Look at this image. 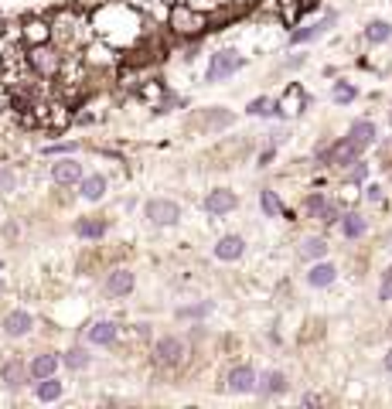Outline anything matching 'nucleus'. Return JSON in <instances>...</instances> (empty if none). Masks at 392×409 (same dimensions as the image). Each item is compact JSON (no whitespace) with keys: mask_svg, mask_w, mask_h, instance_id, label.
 Segmentation results:
<instances>
[{"mask_svg":"<svg viewBox=\"0 0 392 409\" xmlns=\"http://www.w3.org/2000/svg\"><path fill=\"white\" fill-rule=\"evenodd\" d=\"M92 27H96V38H103L106 45H113V48L127 51L133 48L147 31H154V21H147V14L140 11V4L136 0H103V4H96L92 11Z\"/></svg>","mask_w":392,"mask_h":409,"instance_id":"nucleus-1","label":"nucleus"},{"mask_svg":"<svg viewBox=\"0 0 392 409\" xmlns=\"http://www.w3.org/2000/svg\"><path fill=\"white\" fill-rule=\"evenodd\" d=\"M167 34L171 38H178V41H198V38H205L211 31V11H202V7H191V4H167Z\"/></svg>","mask_w":392,"mask_h":409,"instance_id":"nucleus-2","label":"nucleus"},{"mask_svg":"<svg viewBox=\"0 0 392 409\" xmlns=\"http://www.w3.org/2000/svg\"><path fill=\"white\" fill-rule=\"evenodd\" d=\"M191 358V341L184 334H157L150 341V365L160 372H178Z\"/></svg>","mask_w":392,"mask_h":409,"instance_id":"nucleus-3","label":"nucleus"},{"mask_svg":"<svg viewBox=\"0 0 392 409\" xmlns=\"http://www.w3.org/2000/svg\"><path fill=\"white\" fill-rule=\"evenodd\" d=\"M24 58H27V65H31V72L38 78L55 82V78L62 76L65 62H69V51L58 48L55 41H41V45H24Z\"/></svg>","mask_w":392,"mask_h":409,"instance_id":"nucleus-4","label":"nucleus"},{"mask_svg":"<svg viewBox=\"0 0 392 409\" xmlns=\"http://www.w3.org/2000/svg\"><path fill=\"white\" fill-rule=\"evenodd\" d=\"M246 69V55L239 48H215L209 55V69H205V82L218 85V82H229Z\"/></svg>","mask_w":392,"mask_h":409,"instance_id":"nucleus-5","label":"nucleus"},{"mask_svg":"<svg viewBox=\"0 0 392 409\" xmlns=\"http://www.w3.org/2000/svg\"><path fill=\"white\" fill-rule=\"evenodd\" d=\"M181 204L174 202V198H164V195H157V198H147L144 202V222L150 226V229H174V226H181Z\"/></svg>","mask_w":392,"mask_h":409,"instance_id":"nucleus-6","label":"nucleus"},{"mask_svg":"<svg viewBox=\"0 0 392 409\" xmlns=\"http://www.w3.org/2000/svg\"><path fill=\"white\" fill-rule=\"evenodd\" d=\"M38 331V314L27 310V307H10L0 314V334L7 341H24L31 334Z\"/></svg>","mask_w":392,"mask_h":409,"instance_id":"nucleus-7","label":"nucleus"},{"mask_svg":"<svg viewBox=\"0 0 392 409\" xmlns=\"http://www.w3.org/2000/svg\"><path fill=\"white\" fill-rule=\"evenodd\" d=\"M120 338H123V324H120L116 317H96V321L85 324V331H82V341H85L89 348H116Z\"/></svg>","mask_w":392,"mask_h":409,"instance_id":"nucleus-8","label":"nucleus"},{"mask_svg":"<svg viewBox=\"0 0 392 409\" xmlns=\"http://www.w3.org/2000/svg\"><path fill=\"white\" fill-rule=\"evenodd\" d=\"M133 290H136V273H133L130 266H109L103 277V297L109 300H127L133 297Z\"/></svg>","mask_w":392,"mask_h":409,"instance_id":"nucleus-9","label":"nucleus"},{"mask_svg":"<svg viewBox=\"0 0 392 409\" xmlns=\"http://www.w3.org/2000/svg\"><path fill=\"white\" fill-rule=\"evenodd\" d=\"M82 174H85V164H82V157H78V153L52 157V164H48V178H52L55 188H76Z\"/></svg>","mask_w":392,"mask_h":409,"instance_id":"nucleus-10","label":"nucleus"},{"mask_svg":"<svg viewBox=\"0 0 392 409\" xmlns=\"http://www.w3.org/2000/svg\"><path fill=\"white\" fill-rule=\"evenodd\" d=\"M24 385H31V379H27V358H21L18 352L4 355L0 358V389L21 392Z\"/></svg>","mask_w":392,"mask_h":409,"instance_id":"nucleus-11","label":"nucleus"},{"mask_svg":"<svg viewBox=\"0 0 392 409\" xmlns=\"http://www.w3.org/2000/svg\"><path fill=\"white\" fill-rule=\"evenodd\" d=\"M307 106H311V96H307V89H304L300 82H287V89L276 96V120L300 116V113H307Z\"/></svg>","mask_w":392,"mask_h":409,"instance_id":"nucleus-12","label":"nucleus"},{"mask_svg":"<svg viewBox=\"0 0 392 409\" xmlns=\"http://www.w3.org/2000/svg\"><path fill=\"white\" fill-rule=\"evenodd\" d=\"M256 382H260V372L249 361H235L225 372V392H232V396H253Z\"/></svg>","mask_w":392,"mask_h":409,"instance_id":"nucleus-13","label":"nucleus"},{"mask_svg":"<svg viewBox=\"0 0 392 409\" xmlns=\"http://www.w3.org/2000/svg\"><path fill=\"white\" fill-rule=\"evenodd\" d=\"M113 229V222H109V215L103 212H96V215H78L76 222H72V235H76L78 242H103L106 235Z\"/></svg>","mask_w":392,"mask_h":409,"instance_id":"nucleus-14","label":"nucleus"},{"mask_svg":"<svg viewBox=\"0 0 392 409\" xmlns=\"http://www.w3.org/2000/svg\"><path fill=\"white\" fill-rule=\"evenodd\" d=\"M335 25H338V11H324L321 21H311V25H304V27H293V31H290V45H293V48L311 45V41H317V38H324Z\"/></svg>","mask_w":392,"mask_h":409,"instance_id":"nucleus-15","label":"nucleus"},{"mask_svg":"<svg viewBox=\"0 0 392 409\" xmlns=\"http://www.w3.org/2000/svg\"><path fill=\"white\" fill-rule=\"evenodd\" d=\"M76 195L85 204H99L109 195V174H103V171H85L76 184Z\"/></svg>","mask_w":392,"mask_h":409,"instance_id":"nucleus-16","label":"nucleus"},{"mask_svg":"<svg viewBox=\"0 0 392 409\" xmlns=\"http://www.w3.org/2000/svg\"><path fill=\"white\" fill-rule=\"evenodd\" d=\"M202 208L211 219H225V215H232L235 208H239V195H235L232 188H211L209 195H205V202H202Z\"/></svg>","mask_w":392,"mask_h":409,"instance_id":"nucleus-17","label":"nucleus"},{"mask_svg":"<svg viewBox=\"0 0 392 409\" xmlns=\"http://www.w3.org/2000/svg\"><path fill=\"white\" fill-rule=\"evenodd\" d=\"M58 368H62V355L52 352V348H41V352H34V355L27 358V379H31V382L48 379V375H58Z\"/></svg>","mask_w":392,"mask_h":409,"instance_id":"nucleus-18","label":"nucleus"},{"mask_svg":"<svg viewBox=\"0 0 392 409\" xmlns=\"http://www.w3.org/2000/svg\"><path fill=\"white\" fill-rule=\"evenodd\" d=\"M232 123H235V116L229 109H222V106H209L205 113L191 116V127L202 130V133H222V130H229Z\"/></svg>","mask_w":392,"mask_h":409,"instance_id":"nucleus-19","label":"nucleus"},{"mask_svg":"<svg viewBox=\"0 0 392 409\" xmlns=\"http://www.w3.org/2000/svg\"><path fill=\"white\" fill-rule=\"evenodd\" d=\"M58 355H62V368H65V372H76V375L89 372V368L96 365V355H92V348H89L85 341L69 345V348H65V352H58Z\"/></svg>","mask_w":392,"mask_h":409,"instance_id":"nucleus-20","label":"nucleus"},{"mask_svg":"<svg viewBox=\"0 0 392 409\" xmlns=\"http://www.w3.org/2000/svg\"><path fill=\"white\" fill-rule=\"evenodd\" d=\"M211 256H215L218 263H239V259L246 256V239H242L239 232H225V235L215 239Z\"/></svg>","mask_w":392,"mask_h":409,"instance_id":"nucleus-21","label":"nucleus"},{"mask_svg":"<svg viewBox=\"0 0 392 409\" xmlns=\"http://www.w3.org/2000/svg\"><path fill=\"white\" fill-rule=\"evenodd\" d=\"M287 392H290V379H287V372H280V368L262 372L260 382H256V396H262V399H280Z\"/></svg>","mask_w":392,"mask_h":409,"instance_id":"nucleus-22","label":"nucleus"},{"mask_svg":"<svg viewBox=\"0 0 392 409\" xmlns=\"http://www.w3.org/2000/svg\"><path fill=\"white\" fill-rule=\"evenodd\" d=\"M335 280H338V266H335V263H328V259L311 263V270L304 273V283H307L311 290H328Z\"/></svg>","mask_w":392,"mask_h":409,"instance_id":"nucleus-23","label":"nucleus"},{"mask_svg":"<svg viewBox=\"0 0 392 409\" xmlns=\"http://www.w3.org/2000/svg\"><path fill=\"white\" fill-rule=\"evenodd\" d=\"M21 41H24V45L52 41V25H48V18H38V14L24 18V21H21Z\"/></svg>","mask_w":392,"mask_h":409,"instance_id":"nucleus-24","label":"nucleus"},{"mask_svg":"<svg viewBox=\"0 0 392 409\" xmlns=\"http://www.w3.org/2000/svg\"><path fill=\"white\" fill-rule=\"evenodd\" d=\"M65 396V382L58 375H48V379H38L31 382V399L34 403H58Z\"/></svg>","mask_w":392,"mask_h":409,"instance_id":"nucleus-25","label":"nucleus"},{"mask_svg":"<svg viewBox=\"0 0 392 409\" xmlns=\"http://www.w3.org/2000/svg\"><path fill=\"white\" fill-rule=\"evenodd\" d=\"M211 310H215V300H191V304L174 307V321H184V324H202L209 321Z\"/></svg>","mask_w":392,"mask_h":409,"instance_id":"nucleus-26","label":"nucleus"},{"mask_svg":"<svg viewBox=\"0 0 392 409\" xmlns=\"http://www.w3.org/2000/svg\"><path fill=\"white\" fill-rule=\"evenodd\" d=\"M348 140H355L358 147H372L375 140H379V127H375V120H368V116H362V120H355L351 127H348V133H344Z\"/></svg>","mask_w":392,"mask_h":409,"instance_id":"nucleus-27","label":"nucleus"},{"mask_svg":"<svg viewBox=\"0 0 392 409\" xmlns=\"http://www.w3.org/2000/svg\"><path fill=\"white\" fill-rule=\"evenodd\" d=\"M297 253H300V259H304V263H317V259H328L331 246H328V239H324V235H304Z\"/></svg>","mask_w":392,"mask_h":409,"instance_id":"nucleus-28","label":"nucleus"},{"mask_svg":"<svg viewBox=\"0 0 392 409\" xmlns=\"http://www.w3.org/2000/svg\"><path fill=\"white\" fill-rule=\"evenodd\" d=\"M338 229L348 242H355V239H362V235L368 232V219L362 215V212H344L341 222H338Z\"/></svg>","mask_w":392,"mask_h":409,"instance_id":"nucleus-29","label":"nucleus"},{"mask_svg":"<svg viewBox=\"0 0 392 409\" xmlns=\"http://www.w3.org/2000/svg\"><path fill=\"white\" fill-rule=\"evenodd\" d=\"M260 208H262V215H266V219H293V212L284 208L280 195H276L273 188H262L260 191Z\"/></svg>","mask_w":392,"mask_h":409,"instance_id":"nucleus-30","label":"nucleus"},{"mask_svg":"<svg viewBox=\"0 0 392 409\" xmlns=\"http://www.w3.org/2000/svg\"><path fill=\"white\" fill-rule=\"evenodd\" d=\"M246 116H256V120H276V99L273 96H256V99L246 102Z\"/></svg>","mask_w":392,"mask_h":409,"instance_id":"nucleus-31","label":"nucleus"},{"mask_svg":"<svg viewBox=\"0 0 392 409\" xmlns=\"http://www.w3.org/2000/svg\"><path fill=\"white\" fill-rule=\"evenodd\" d=\"M365 41L368 45H386V41H392V25L389 21H382V18H375V21H368L365 25Z\"/></svg>","mask_w":392,"mask_h":409,"instance_id":"nucleus-32","label":"nucleus"},{"mask_svg":"<svg viewBox=\"0 0 392 409\" xmlns=\"http://www.w3.org/2000/svg\"><path fill=\"white\" fill-rule=\"evenodd\" d=\"M300 14H304V0H276V21L293 27L300 21Z\"/></svg>","mask_w":392,"mask_h":409,"instance_id":"nucleus-33","label":"nucleus"},{"mask_svg":"<svg viewBox=\"0 0 392 409\" xmlns=\"http://www.w3.org/2000/svg\"><path fill=\"white\" fill-rule=\"evenodd\" d=\"M358 99V85L355 82H348V78H338L335 85H331V102L335 106H348V102Z\"/></svg>","mask_w":392,"mask_h":409,"instance_id":"nucleus-34","label":"nucleus"},{"mask_svg":"<svg viewBox=\"0 0 392 409\" xmlns=\"http://www.w3.org/2000/svg\"><path fill=\"white\" fill-rule=\"evenodd\" d=\"M41 153L52 160V157H69V153H82V144L78 140H52V144H45Z\"/></svg>","mask_w":392,"mask_h":409,"instance_id":"nucleus-35","label":"nucleus"},{"mask_svg":"<svg viewBox=\"0 0 392 409\" xmlns=\"http://www.w3.org/2000/svg\"><path fill=\"white\" fill-rule=\"evenodd\" d=\"M328 202H331V198H328L324 191H311V195L300 202V212H304V219H314V222H317V215L324 212V204H328Z\"/></svg>","mask_w":392,"mask_h":409,"instance_id":"nucleus-36","label":"nucleus"},{"mask_svg":"<svg viewBox=\"0 0 392 409\" xmlns=\"http://www.w3.org/2000/svg\"><path fill=\"white\" fill-rule=\"evenodd\" d=\"M341 215H344V204L331 198V202L324 204V212L317 215V222H321V226H338V222H341Z\"/></svg>","mask_w":392,"mask_h":409,"instance_id":"nucleus-37","label":"nucleus"},{"mask_svg":"<svg viewBox=\"0 0 392 409\" xmlns=\"http://www.w3.org/2000/svg\"><path fill=\"white\" fill-rule=\"evenodd\" d=\"M365 178H368V164L362 157L351 167H344V184H365Z\"/></svg>","mask_w":392,"mask_h":409,"instance_id":"nucleus-38","label":"nucleus"},{"mask_svg":"<svg viewBox=\"0 0 392 409\" xmlns=\"http://www.w3.org/2000/svg\"><path fill=\"white\" fill-rule=\"evenodd\" d=\"M0 191L4 195H14L18 191V167H10V164L0 167Z\"/></svg>","mask_w":392,"mask_h":409,"instance_id":"nucleus-39","label":"nucleus"},{"mask_svg":"<svg viewBox=\"0 0 392 409\" xmlns=\"http://www.w3.org/2000/svg\"><path fill=\"white\" fill-rule=\"evenodd\" d=\"M379 300H382V304H389L392 300V266L382 270V280H379Z\"/></svg>","mask_w":392,"mask_h":409,"instance_id":"nucleus-40","label":"nucleus"},{"mask_svg":"<svg viewBox=\"0 0 392 409\" xmlns=\"http://www.w3.org/2000/svg\"><path fill=\"white\" fill-rule=\"evenodd\" d=\"M150 328H154L150 321H136V324H133V338H136V341H154V331H150Z\"/></svg>","mask_w":392,"mask_h":409,"instance_id":"nucleus-41","label":"nucleus"},{"mask_svg":"<svg viewBox=\"0 0 392 409\" xmlns=\"http://www.w3.org/2000/svg\"><path fill=\"white\" fill-rule=\"evenodd\" d=\"M167 4H178V0H167ZM184 4H191V7H202V11H215V7H218V0H184Z\"/></svg>","mask_w":392,"mask_h":409,"instance_id":"nucleus-42","label":"nucleus"},{"mask_svg":"<svg viewBox=\"0 0 392 409\" xmlns=\"http://www.w3.org/2000/svg\"><path fill=\"white\" fill-rule=\"evenodd\" d=\"M365 202H382V184H365Z\"/></svg>","mask_w":392,"mask_h":409,"instance_id":"nucleus-43","label":"nucleus"},{"mask_svg":"<svg viewBox=\"0 0 392 409\" xmlns=\"http://www.w3.org/2000/svg\"><path fill=\"white\" fill-rule=\"evenodd\" d=\"M304 62H307V55H290V58H284V69H300V65H304Z\"/></svg>","mask_w":392,"mask_h":409,"instance_id":"nucleus-44","label":"nucleus"},{"mask_svg":"<svg viewBox=\"0 0 392 409\" xmlns=\"http://www.w3.org/2000/svg\"><path fill=\"white\" fill-rule=\"evenodd\" d=\"M273 157H276V147H270V144H266V151L260 153V167H270V164H273Z\"/></svg>","mask_w":392,"mask_h":409,"instance_id":"nucleus-45","label":"nucleus"},{"mask_svg":"<svg viewBox=\"0 0 392 409\" xmlns=\"http://www.w3.org/2000/svg\"><path fill=\"white\" fill-rule=\"evenodd\" d=\"M300 403H304V406H317V403H321V396L307 392V396H300Z\"/></svg>","mask_w":392,"mask_h":409,"instance_id":"nucleus-46","label":"nucleus"},{"mask_svg":"<svg viewBox=\"0 0 392 409\" xmlns=\"http://www.w3.org/2000/svg\"><path fill=\"white\" fill-rule=\"evenodd\" d=\"M7 48H10V41H7V38H4V31H0V58L7 55Z\"/></svg>","mask_w":392,"mask_h":409,"instance_id":"nucleus-47","label":"nucleus"},{"mask_svg":"<svg viewBox=\"0 0 392 409\" xmlns=\"http://www.w3.org/2000/svg\"><path fill=\"white\" fill-rule=\"evenodd\" d=\"M382 368H386V372H392V348L386 352V358H382Z\"/></svg>","mask_w":392,"mask_h":409,"instance_id":"nucleus-48","label":"nucleus"},{"mask_svg":"<svg viewBox=\"0 0 392 409\" xmlns=\"http://www.w3.org/2000/svg\"><path fill=\"white\" fill-rule=\"evenodd\" d=\"M4 273H7V263L0 259V293H4V286H7V283H4Z\"/></svg>","mask_w":392,"mask_h":409,"instance_id":"nucleus-49","label":"nucleus"},{"mask_svg":"<svg viewBox=\"0 0 392 409\" xmlns=\"http://www.w3.org/2000/svg\"><path fill=\"white\" fill-rule=\"evenodd\" d=\"M389 127H392V109H389Z\"/></svg>","mask_w":392,"mask_h":409,"instance_id":"nucleus-50","label":"nucleus"}]
</instances>
